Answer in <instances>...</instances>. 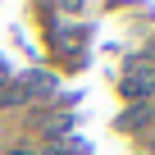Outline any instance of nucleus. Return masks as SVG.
<instances>
[{"instance_id": "obj_1", "label": "nucleus", "mask_w": 155, "mask_h": 155, "mask_svg": "<svg viewBox=\"0 0 155 155\" xmlns=\"http://www.w3.org/2000/svg\"><path fill=\"white\" fill-rule=\"evenodd\" d=\"M155 91V59H132L123 73V96L128 101H146Z\"/></svg>"}, {"instance_id": "obj_2", "label": "nucleus", "mask_w": 155, "mask_h": 155, "mask_svg": "<svg viewBox=\"0 0 155 155\" xmlns=\"http://www.w3.org/2000/svg\"><path fill=\"white\" fill-rule=\"evenodd\" d=\"M0 82H5V64H0Z\"/></svg>"}, {"instance_id": "obj_3", "label": "nucleus", "mask_w": 155, "mask_h": 155, "mask_svg": "<svg viewBox=\"0 0 155 155\" xmlns=\"http://www.w3.org/2000/svg\"><path fill=\"white\" fill-rule=\"evenodd\" d=\"M150 150H155V137H150Z\"/></svg>"}]
</instances>
